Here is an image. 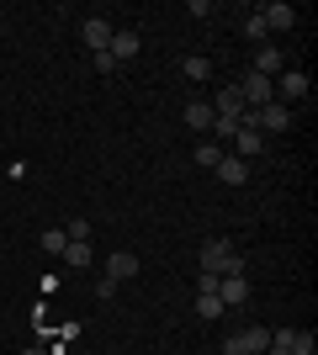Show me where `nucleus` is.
I'll return each mask as SVG.
<instances>
[{"label": "nucleus", "instance_id": "1", "mask_svg": "<svg viewBox=\"0 0 318 355\" xmlns=\"http://www.w3.org/2000/svg\"><path fill=\"white\" fill-rule=\"evenodd\" d=\"M292 128V106L287 101H265V106H255V133L265 138V133H287Z\"/></svg>", "mask_w": 318, "mask_h": 355}, {"label": "nucleus", "instance_id": "2", "mask_svg": "<svg viewBox=\"0 0 318 355\" xmlns=\"http://www.w3.org/2000/svg\"><path fill=\"white\" fill-rule=\"evenodd\" d=\"M233 90L244 96V106H265V101H276V80H265V74H244Z\"/></svg>", "mask_w": 318, "mask_h": 355}, {"label": "nucleus", "instance_id": "3", "mask_svg": "<svg viewBox=\"0 0 318 355\" xmlns=\"http://www.w3.org/2000/svg\"><path fill=\"white\" fill-rule=\"evenodd\" d=\"M308 96V69H281L276 74V101H303Z\"/></svg>", "mask_w": 318, "mask_h": 355}, {"label": "nucleus", "instance_id": "4", "mask_svg": "<svg viewBox=\"0 0 318 355\" xmlns=\"http://www.w3.org/2000/svg\"><path fill=\"white\" fill-rule=\"evenodd\" d=\"M218 302L223 308H244L249 302V276H218Z\"/></svg>", "mask_w": 318, "mask_h": 355}, {"label": "nucleus", "instance_id": "5", "mask_svg": "<svg viewBox=\"0 0 318 355\" xmlns=\"http://www.w3.org/2000/svg\"><path fill=\"white\" fill-rule=\"evenodd\" d=\"M233 260V244L228 239H207L202 244V270H212V276H223V266Z\"/></svg>", "mask_w": 318, "mask_h": 355}, {"label": "nucleus", "instance_id": "6", "mask_svg": "<svg viewBox=\"0 0 318 355\" xmlns=\"http://www.w3.org/2000/svg\"><path fill=\"white\" fill-rule=\"evenodd\" d=\"M133 276H138V254L133 250L106 254V282H133Z\"/></svg>", "mask_w": 318, "mask_h": 355}, {"label": "nucleus", "instance_id": "7", "mask_svg": "<svg viewBox=\"0 0 318 355\" xmlns=\"http://www.w3.org/2000/svg\"><path fill=\"white\" fill-rule=\"evenodd\" d=\"M260 21L271 32H287V27H297V11H292L287 0H271V6H260Z\"/></svg>", "mask_w": 318, "mask_h": 355}, {"label": "nucleus", "instance_id": "8", "mask_svg": "<svg viewBox=\"0 0 318 355\" xmlns=\"http://www.w3.org/2000/svg\"><path fill=\"white\" fill-rule=\"evenodd\" d=\"M281 69H287V53H281V48H271V43L260 48V53H255V64H249V74H265V80H276Z\"/></svg>", "mask_w": 318, "mask_h": 355}, {"label": "nucleus", "instance_id": "9", "mask_svg": "<svg viewBox=\"0 0 318 355\" xmlns=\"http://www.w3.org/2000/svg\"><path fill=\"white\" fill-rule=\"evenodd\" d=\"M260 154H265V138L255 133V128H239V133H233V159H260Z\"/></svg>", "mask_w": 318, "mask_h": 355}, {"label": "nucleus", "instance_id": "10", "mask_svg": "<svg viewBox=\"0 0 318 355\" xmlns=\"http://www.w3.org/2000/svg\"><path fill=\"white\" fill-rule=\"evenodd\" d=\"M212 117H228V122H239L244 117V96L233 85H223V96H212Z\"/></svg>", "mask_w": 318, "mask_h": 355}, {"label": "nucleus", "instance_id": "11", "mask_svg": "<svg viewBox=\"0 0 318 355\" xmlns=\"http://www.w3.org/2000/svg\"><path fill=\"white\" fill-rule=\"evenodd\" d=\"M85 43H91V53H101L106 43H112V21H106V16H85Z\"/></svg>", "mask_w": 318, "mask_h": 355}, {"label": "nucleus", "instance_id": "12", "mask_svg": "<svg viewBox=\"0 0 318 355\" xmlns=\"http://www.w3.org/2000/svg\"><path fill=\"white\" fill-rule=\"evenodd\" d=\"M218 180H223V186H244V180H249V164L223 154V159H218Z\"/></svg>", "mask_w": 318, "mask_h": 355}, {"label": "nucleus", "instance_id": "13", "mask_svg": "<svg viewBox=\"0 0 318 355\" xmlns=\"http://www.w3.org/2000/svg\"><path fill=\"white\" fill-rule=\"evenodd\" d=\"M186 128H191V133H207L212 128V101H186Z\"/></svg>", "mask_w": 318, "mask_h": 355}, {"label": "nucleus", "instance_id": "14", "mask_svg": "<svg viewBox=\"0 0 318 355\" xmlns=\"http://www.w3.org/2000/svg\"><path fill=\"white\" fill-rule=\"evenodd\" d=\"M106 53H112V59H133L138 53V32H112V43H106Z\"/></svg>", "mask_w": 318, "mask_h": 355}, {"label": "nucleus", "instance_id": "15", "mask_svg": "<svg viewBox=\"0 0 318 355\" xmlns=\"http://www.w3.org/2000/svg\"><path fill=\"white\" fill-rule=\"evenodd\" d=\"M239 340H244V350H249V355H260V350H271V329L249 324V329H244V334H239Z\"/></svg>", "mask_w": 318, "mask_h": 355}, {"label": "nucleus", "instance_id": "16", "mask_svg": "<svg viewBox=\"0 0 318 355\" xmlns=\"http://www.w3.org/2000/svg\"><path fill=\"white\" fill-rule=\"evenodd\" d=\"M223 154H228V148H218V144H197V148H191V159H197L202 170H218V159H223Z\"/></svg>", "mask_w": 318, "mask_h": 355}, {"label": "nucleus", "instance_id": "17", "mask_svg": "<svg viewBox=\"0 0 318 355\" xmlns=\"http://www.w3.org/2000/svg\"><path fill=\"white\" fill-rule=\"evenodd\" d=\"M91 234H96V228L85 218H69V223H64V239H69V244H91Z\"/></svg>", "mask_w": 318, "mask_h": 355}, {"label": "nucleus", "instance_id": "18", "mask_svg": "<svg viewBox=\"0 0 318 355\" xmlns=\"http://www.w3.org/2000/svg\"><path fill=\"white\" fill-rule=\"evenodd\" d=\"M181 74L186 80H212V59H197V53H191V59H181Z\"/></svg>", "mask_w": 318, "mask_h": 355}, {"label": "nucleus", "instance_id": "19", "mask_svg": "<svg viewBox=\"0 0 318 355\" xmlns=\"http://www.w3.org/2000/svg\"><path fill=\"white\" fill-rule=\"evenodd\" d=\"M37 244H43L48 254H64V250H69V239H64V228H43V234H37Z\"/></svg>", "mask_w": 318, "mask_h": 355}, {"label": "nucleus", "instance_id": "20", "mask_svg": "<svg viewBox=\"0 0 318 355\" xmlns=\"http://www.w3.org/2000/svg\"><path fill=\"white\" fill-rule=\"evenodd\" d=\"M197 318L218 324V318H223V302H218V297H197Z\"/></svg>", "mask_w": 318, "mask_h": 355}, {"label": "nucleus", "instance_id": "21", "mask_svg": "<svg viewBox=\"0 0 318 355\" xmlns=\"http://www.w3.org/2000/svg\"><path fill=\"white\" fill-rule=\"evenodd\" d=\"M64 260H69V266H91V244H69Z\"/></svg>", "mask_w": 318, "mask_h": 355}, {"label": "nucleus", "instance_id": "22", "mask_svg": "<svg viewBox=\"0 0 318 355\" xmlns=\"http://www.w3.org/2000/svg\"><path fill=\"white\" fill-rule=\"evenodd\" d=\"M265 32H271V27H265V21H260V11L249 16V21H244V37H255V43H265Z\"/></svg>", "mask_w": 318, "mask_h": 355}, {"label": "nucleus", "instance_id": "23", "mask_svg": "<svg viewBox=\"0 0 318 355\" xmlns=\"http://www.w3.org/2000/svg\"><path fill=\"white\" fill-rule=\"evenodd\" d=\"M91 59H96V74H112V69H117V59H112L106 48H101V53H91Z\"/></svg>", "mask_w": 318, "mask_h": 355}, {"label": "nucleus", "instance_id": "24", "mask_svg": "<svg viewBox=\"0 0 318 355\" xmlns=\"http://www.w3.org/2000/svg\"><path fill=\"white\" fill-rule=\"evenodd\" d=\"M96 297H101V302H112V297H117V282H106V276H101V282H96Z\"/></svg>", "mask_w": 318, "mask_h": 355}, {"label": "nucleus", "instance_id": "25", "mask_svg": "<svg viewBox=\"0 0 318 355\" xmlns=\"http://www.w3.org/2000/svg\"><path fill=\"white\" fill-rule=\"evenodd\" d=\"M223 355H249V350H244V340L233 334V340H223Z\"/></svg>", "mask_w": 318, "mask_h": 355}, {"label": "nucleus", "instance_id": "26", "mask_svg": "<svg viewBox=\"0 0 318 355\" xmlns=\"http://www.w3.org/2000/svg\"><path fill=\"white\" fill-rule=\"evenodd\" d=\"M21 355H48V350H43V345H32V350H21Z\"/></svg>", "mask_w": 318, "mask_h": 355}, {"label": "nucleus", "instance_id": "27", "mask_svg": "<svg viewBox=\"0 0 318 355\" xmlns=\"http://www.w3.org/2000/svg\"><path fill=\"white\" fill-rule=\"evenodd\" d=\"M0 234H6V223H0Z\"/></svg>", "mask_w": 318, "mask_h": 355}]
</instances>
